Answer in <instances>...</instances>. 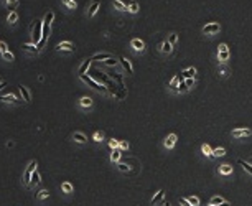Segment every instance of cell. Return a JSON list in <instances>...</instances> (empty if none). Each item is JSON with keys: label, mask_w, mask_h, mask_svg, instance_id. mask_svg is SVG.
Wrapping results in <instances>:
<instances>
[{"label": "cell", "mask_w": 252, "mask_h": 206, "mask_svg": "<svg viewBox=\"0 0 252 206\" xmlns=\"http://www.w3.org/2000/svg\"><path fill=\"white\" fill-rule=\"evenodd\" d=\"M41 33H43V22L41 20H35V23L31 25V41H33V45L40 43Z\"/></svg>", "instance_id": "obj_1"}, {"label": "cell", "mask_w": 252, "mask_h": 206, "mask_svg": "<svg viewBox=\"0 0 252 206\" xmlns=\"http://www.w3.org/2000/svg\"><path fill=\"white\" fill-rule=\"evenodd\" d=\"M36 170V160H31L30 163H28L25 173H23V183H25V186L28 188V185H30V178H31V173Z\"/></svg>", "instance_id": "obj_2"}, {"label": "cell", "mask_w": 252, "mask_h": 206, "mask_svg": "<svg viewBox=\"0 0 252 206\" xmlns=\"http://www.w3.org/2000/svg\"><path fill=\"white\" fill-rule=\"evenodd\" d=\"M79 78H81V81H84L87 86H91L92 89H96V91H104V92H106V88H104V86H101L99 83H96L92 78H89V76H86V74L79 76Z\"/></svg>", "instance_id": "obj_3"}, {"label": "cell", "mask_w": 252, "mask_h": 206, "mask_svg": "<svg viewBox=\"0 0 252 206\" xmlns=\"http://www.w3.org/2000/svg\"><path fill=\"white\" fill-rule=\"evenodd\" d=\"M218 58L221 63H226L227 59H229V48H227L226 43H221L218 46Z\"/></svg>", "instance_id": "obj_4"}, {"label": "cell", "mask_w": 252, "mask_h": 206, "mask_svg": "<svg viewBox=\"0 0 252 206\" xmlns=\"http://www.w3.org/2000/svg\"><path fill=\"white\" fill-rule=\"evenodd\" d=\"M219 30H221L219 23H208V25L203 28V33L204 35H214V33H218Z\"/></svg>", "instance_id": "obj_5"}, {"label": "cell", "mask_w": 252, "mask_h": 206, "mask_svg": "<svg viewBox=\"0 0 252 206\" xmlns=\"http://www.w3.org/2000/svg\"><path fill=\"white\" fill-rule=\"evenodd\" d=\"M99 5H101V0H92L89 10H87V18H92V17L96 15L97 10H99Z\"/></svg>", "instance_id": "obj_6"}, {"label": "cell", "mask_w": 252, "mask_h": 206, "mask_svg": "<svg viewBox=\"0 0 252 206\" xmlns=\"http://www.w3.org/2000/svg\"><path fill=\"white\" fill-rule=\"evenodd\" d=\"M56 50L58 51H74V45L69 43V41H61V43L56 45Z\"/></svg>", "instance_id": "obj_7"}, {"label": "cell", "mask_w": 252, "mask_h": 206, "mask_svg": "<svg viewBox=\"0 0 252 206\" xmlns=\"http://www.w3.org/2000/svg\"><path fill=\"white\" fill-rule=\"evenodd\" d=\"M40 181H41L40 172H38V170H35V172L31 173V178H30V185H28V188H33V186H36V185H40Z\"/></svg>", "instance_id": "obj_8"}, {"label": "cell", "mask_w": 252, "mask_h": 206, "mask_svg": "<svg viewBox=\"0 0 252 206\" xmlns=\"http://www.w3.org/2000/svg\"><path fill=\"white\" fill-rule=\"evenodd\" d=\"M250 135V129H234L232 137H247Z\"/></svg>", "instance_id": "obj_9"}, {"label": "cell", "mask_w": 252, "mask_h": 206, "mask_svg": "<svg viewBox=\"0 0 252 206\" xmlns=\"http://www.w3.org/2000/svg\"><path fill=\"white\" fill-rule=\"evenodd\" d=\"M119 61L122 63V66L125 68V71H127V74H134V68H132V64H130V61H129L127 58H119Z\"/></svg>", "instance_id": "obj_10"}, {"label": "cell", "mask_w": 252, "mask_h": 206, "mask_svg": "<svg viewBox=\"0 0 252 206\" xmlns=\"http://www.w3.org/2000/svg\"><path fill=\"white\" fill-rule=\"evenodd\" d=\"M132 48L135 51H143L145 50V43L142 40H138V38H135V40H132Z\"/></svg>", "instance_id": "obj_11"}, {"label": "cell", "mask_w": 252, "mask_h": 206, "mask_svg": "<svg viewBox=\"0 0 252 206\" xmlns=\"http://www.w3.org/2000/svg\"><path fill=\"white\" fill-rule=\"evenodd\" d=\"M7 22H8L10 25H15V23L18 22V13H17V10H12V12L8 13V17H7Z\"/></svg>", "instance_id": "obj_12"}, {"label": "cell", "mask_w": 252, "mask_h": 206, "mask_svg": "<svg viewBox=\"0 0 252 206\" xmlns=\"http://www.w3.org/2000/svg\"><path fill=\"white\" fill-rule=\"evenodd\" d=\"M176 144V135L175 134H170L166 137V140H165V147L166 148H173V145Z\"/></svg>", "instance_id": "obj_13"}, {"label": "cell", "mask_w": 252, "mask_h": 206, "mask_svg": "<svg viewBox=\"0 0 252 206\" xmlns=\"http://www.w3.org/2000/svg\"><path fill=\"white\" fill-rule=\"evenodd\" d=\"M53 20H54V13L53 12H48L46 15H45V18H43V27H51Z\"/></svg>", "instance_id": "obj_14"}, {"label": "cell", "mask_w": 252, "mask_h": 206, "mask_svg": "<svg viewBox=\"0 0 252 206\" xmlns=\"http://www.w3.org/2000/svg\"><path fill=\"white\" fill-rule=\"evenodd\" d=\"M89 66H91V59H86V61H84L82 64L79 66V69H78V74H79V76L86 74V71H87V69H89Z\"/></svg>", "instance_id": "obj_15"}, {"label": "cell", "mask_w": 252, "mask_h": 206, "mask_svg": "<svg viewBox=\"0 0 252 206\" xmlns=\"http://www.w3.org/2000/svg\"><path fill=\"white\" fill-rule=\"evenodd\" d=\"M109 58H112V56L107 55V53H97L91 58V61H106V59H109Z\"/></svg>", "instance_id": "obj_16"}, {"label": "cell", "mask_w": 252, "mask_h": 206, "mask_svg": "<svg viewBox=\"0 0 252 206\" xmlns=\"http://www.w3.org/2000/svg\"><path fill=\"white\" fill-rule=\"evenodd\" d=\"M22 48H23L25 51H28V53H35V55L40 51V50L36 48V45H33V43H31V45H30V43H25V45H22Z\"/></svg>", "instance_id": "obj_17"}, {"label": "cell", "mask_w": 252, "mask_h": 206, "mask_svg": "<svg viewBox=\"0 0 252 206\" xmlns=\"http://www.w3.org/2000/svg\"><path fill=\"white\" fill-rule=\"evenodd\" d=\"M18 88H20V92H22V96H23V101H25V102H30V99H31L30 91H28L25 86H18Z\"/></svg>", "instance_id": "obj_18"}, {"label": "cell", "mask_w": 252, "mask_h": 206, "mask_svg": "<svg viewBox=\"0 0 252 206\" xmlns=\"http://www.w3.org/2000/svg\"><path fill=\"white\" fill-rule=\"evenodd\" d=\"M79 104H81V107H86V109H89V107L92 106V99H91L89 96H84V97H81Z\"/></svg>", "instance_id": "obj_19"}, {"label": "cell", "mask_w": 252, "mask_h": 206, "mask_svg": "<svg viewBox=\"0 0 252 206\" xmlns=\"http://www.w3.org/2000/svg\"><path fill=\"white\" fill-rule=\"evenodd\" d=\"M0 101H3V102H20V99H17L13 94H5V96H0Z\"/></svg>", "instance_id": "obj_20"}, {"label": "cell", "mask_w": 252, "mask_h": 206, "mask_svg": "<svg viewBox=\"0 0 252 206\" xmlns=\"http://www.w3.org/2000/svg\"><path fill=\"white\" fill-rule=\"evenodd\" d=\"M163 196H165V190H158V191H157V195L152 198V203H153V204L160 203V201L163 200Z\"/></svg>", "instance_id": "obj_21"}, {"label": "cell", "mask_w": 252, "mask_h": 206, "mask_svg": "<svg viewBox=\"0 0 252 206\" xmlns=\"http://www.w3.org/2000/svg\"><path fill=\"white\" fill-rule=\"evenodd\" d=\"M73 139H74L76 142H79V144H86V142H87L86 135L81 134V132H74V134H73Z\"/></svg>", "instance_id": "obj_22"}, {"label": "cell", "mask_w": 252, "mask_h": 206, "mask_svg": "<svg viewBox=\"0 0 252 206\" xmlns=\"http://www.w3.org/2000/svg\"><path fill=\"white\" fill-rule=\"evenodd\" d=\"M194 74H196V69H194V68H188V69H185V71L181 73V76H183L185 79L194 78Z\"/></svg>", "instance_id": "obj_23"}, {"label": "cell", "mask_w": 252, "mask_h": 206, "mask_svg": "<svg viewBox=\"0 0 252 206\" xmlns=\"http://www.w3.org/2000/svg\"><path fill=\"white\" fill-rule=\"evenodd\" d=\"M112 5H114L117 10H120V12H125V10H129V7L125 5L124 2H120V0H114V2H112Z\"/></svg>", "instance_id": "obj_24"}, {"label": "cell", "mask_w": 252, "mask_h": 206, "mask_svg": "<svg viewBox=\"0 0 252 206\" xmlns=\"http://www.w3.org/2000/svg\"><path fill=\"white\" fill-rule=\"evenodd\" d=\"M219 173H222V175H229V173H232V167L231 165H221L219 167Z\"/></svg>", "instance_id": "obj_25"}, {"label": "cell", "mask_w": 252, "mask_h": 206, "mask_svg": "<svg viewBox=\"0 0 252 206\" xmlns=\"http://www.w3.org/2000/svg\"><path fill=\"white\" fill-rule=\"evenodd\" d=\"M110 160H112V162H119V160H120V150H119V148H114V150H112Z\"/></svg>", "instance_id": "obj_26"}, {"label": "cell", "mask_w": 252, "mask_h": 206, "mask_svg": "<svg viewBox=\"0 0 252 206\" xmlns=\"http://www.w3.org/2000/svg\"><path fill=\"white\" fill-rule=\"evenodd\" d=\"M171 50H173V45H170L168 41H163L162 43V51L163 53H171Z\"/></svg>", "instance_id": "obj_27"}, {"label": "cell", "mask_w": 252, "mask_h": 206, "mask_svg": "<svg viewBox=\"0 0 252 206\" xmlns=\"http://www.w3.org/2000/svg\"><path fill=\"white\" fill-rule=\"evenodd\" d=\"M61 2L64 3V5H66V8H69V10H74L76 7H78V5H76V2H74V0H61Z\"/></svg>", "instance_id": "obj_28"}, {"label": "cell", "mask_w": 252, "mask_h": 206, "mask_svg": "<svg viewBox=\"0 0 252 206\" xmlns=\"http://www.w3.org/2000/svg\"><path fill=\"white\" fill-rule=\"evenodd\" d=\"M201 152L204 153L206 157H211V153H213V150H211V147H209L208 144H203L201 145Z\"/></svg>", "instance_id": "obj_29"}, {"label": "cell", "mask_w": 252, "mask_h": 206, "mask_svg": "<svg viewBox=\"0 0 252 206\" xmlns=\"http://www.w3.org/2000/svg\"><path fill=\"white\" fill-rule=\"evenodd\" d=\"M61 190L64 191V193H73V185L66 181V183H63V185H61Z\"/></svg>", "instance_id": "obj_30"}, {"label": "cell", "mask_w": 252, "mask_h": 206, "mask_svg": "<svg viewBox=\"0 0 252 206\" xmlns=\"http://www.w3.org/2000/svg\"><path fill=\"white\" fill-rule=\"evenodd\" d=\"M226 155V150L224 148H216V150H213V153H211V157H224Z\"/></svg>", "instance_id": "obj_31"}, {"label": "cell", "mask_w": 252, "mask_h": 206, "mask_svg": "<svg viewBox=\"0 0 252 206\" xmlns=\"http://www.w3.org/2000/svg\"><path fill=\"white\" fill-rule=\"evenodd\" d=\"M239 165L242 167L244 170H247V172H249L250 175H252V165H249V163H247V162H244V160H239Z\"/></svg>", "instance_id": "obj_32"}, {"label": "cell", "mask_w": 252, "mask_h": 206, "mask_svg": "<svg viewBox=\"0 0 252 206\" xmlns=\"http://www.w3.org/2000/svg\"><path fill=\"white\" fill-rule=\"evenodd\" d=\"M186 200L191 206H199V198L198 196H190V198H186Z\"/></svg>", "instance_id": "obj_33"}, {"label": "cell", "mask_w": 252, "mask_h": 206, "mask_svg": "<svg viewBox=\"0 0 252 206\" xmlns=\"http://www.w3.org/2000/svg\"><path fill=\"white\" fill-rule=\"evenodd\" d=\"M2 56L5 61H15V56H13V53H10V51H5V53H2Z\"/></svg>", "instance_id": "obj_34"}, {"label": "cell", "mask_w": 252, "mask_h": 206, "mask_svg": "<svg viewBox=\"0 0 252 206\" xmlns=\"http://www.w3.org/2000/svg\"><path fill=\"white\" fill-rule=\"evenodd\" d=\"M221 203H224V200L221 196H214V198H211V203L209 204H214V206H219Z\"/></svg>", "instance_id": "obj_35"}, {"label": "cell", "mask_w": 252, "mask_h": 206, "mask_svg": "<svg viewBox=\"0 0 252 206\" xmlns=\"http://www.w3.org/2000/svg\"><path fill=\"white\" fill-rule=\"evenodd\" d=\"M129 12H130V13H137L138 12V3L137 2H132L130 5H129Z\"/></svg>", "instance_id": "obj_36"}, {"label": "cell", "mask_w": 252, "mask_h": 206, "mask_svg": "<svg viewBox=\"0 0 252 206\" xmlns=\"http://www.w3.org/2000/svg\"><path fill=\"white\" fill-rule=\"evenodd\" d=\"M176 40H178V35L176 33H171L170 36H168V43H170V45H175V43H176Z\"/></svg>", "instance_id": "obj_37"}, {"label": "cell", "mask_w": 252, "mask_h": 206, "mask_svg": "<svg viewBox=\"0 0 252 206\" xmlns=\"http://www.w3.org/2000/svg\"><path fill=\"white\" fill-rule=\"evenodd\" d=\"M50 196V193H48V190H41L40 193H38V200H45V198Z\"/></svg>", "instance_id": "obj_38"}, {"label": "cell", "mask_w": 252, "mask_h": 206, "mask_svg": "<svg viewBox=\"0 0 252 206\" xmlns=\"http://www.w3.org/2000/svg\"><path fill=\"white\" fill-rule=\"evenodd\" d=\"M104 63H106L107 66H115V64H117V59H115V58H109V59H106Z\"/></svg>", "instance_id": "obj_39"}, {"label": "cell", "mask_w": 252, "mask_h": 206, "mask_svg": "<svg viewBox=\"0 0 252 206\" xmlns=\"http://www.w3.org/2000/svg\"><path fill=\"white\" fill-rule=\"evenodd\" d=\"M178 91H180V92H185V91H188V86L185 84V81H181V83H180V86H178Z\"/></svg>", "instance_id": "obj_40"}, {"label": "cell", "mask_w": 252, "mask_h": 206, "mask_svg": "<svg viewBox=\"0 0 252 206\" xmlns=\"http://www.w3.org/2000/svg\"><path fill=\"white\" fill-rule=\"evenodd\" d=\"M109 147L114 150V148H119V140H114V139H112V140L109 142Z\"/></svg>", "instance_id": "obj_41"}, {"label": "cell", "mask_w": 252, "mask_h": 206, "mask_svg": "<svg viewBox=\"0 0 252 206\" xmlns=\"http://www.w3.org/2000/svg\"><path fill=\"white\" fill-rule=\"evenodd\" d=\"M102 139H104V135L101 134V132H96V134H94V140L96 142H102Z\"/></svg>", "instance_id": "obj_42"}, {"label": "cell", "mask_w": 252, "mask_h": 206, "mask_svg": "<svg viewBox=\"0 0 252 206\" xmlns=\"http://www.w3.org/2000/svg\"><path fill=\"white\" fill-rule=\"evenodd\" d=\"M7 3H8V7H12V8H15L17 5H18V0H5Z\"/></svg>", "instance_id": "obj_43"}, {"label": "cell", "mask_w": 252, "mask_h": 206, "mask_svg": "<svg viewBox=\"0 0 252 206\" xmlns=\"http://www.w3.org/2000/svg\"><path fill=\"white\" fill-rule=\"evenodd\" d=\"M185 84H186V86H188V89H190V88H191V86H193V84H194V78H190V79H185Z\"/></svg>", "instance_id": "obj_44"}, {"label": "cell", "mask_w": 252, "mask_h": 206, "mask_svg": "<svg viewBox=\"0 0 252 206\" xmlns=\"http://www.w3.org/2000/svg\"><path fill=\"white\" fill-rule=\"evenodd\" d=\"M5 51H8V48H7V45L3 41H0V53H5Z\"/></svg>", "instance_id": "obj_45"}, {"label": "cell", "mask_w": 252, "mask_h": 206, "mask_svg": "<svg viewBox=\"0 0 252 206\" xmlns=\"http://www.w3.org/2000/svg\"><path fill=\"white\" fill-rule=\"evenodd\" d=\"M119 170H120V172H129V167L125 165V163H119Z\"/></svg>", "instance_id": "obj_46"}, {"label": "cell", "mask_w": 252, "mask_h": 206, "mask_svg": "<svg viewBox=\"0 0 252 206\" xmlns=\"http://www.w3.org/2000/svg\"><path fill=\"white\" fill-rule=\"evenodd\" d=\"M180 204H181V206H191L190 203H188L186 198H180Z\"/></svg>", "instance_id": "obj_47"}, {"label": "cell", "mask_w": 252, "mask_h": 206, "mask_svg": "<svg viewBox=\"0 0 252 206\" xmlns=\"http://www.w3.org/2000/svg\"><path fill=\"white\" fill-rule=\"evenodd\" d=\"M119 148H129L127 142H119Z\"/></svg>", "instance_id": "obj_48"}, {"label": "cell", "mask_w": 252, "mask_h": 206, "mask_svg": "<svg viewBox=\"0 0 252 206\" xmlns=\"http://www.w3.org/2000/svg\"><path fill=\"white\" fill-rule=\"evenodd\" d=\"M5 86H7V83H5V81H2V83H0V91L5 88Z\"/></svg>", "instance_id": "obj_49"}, {"label": "cell", "mask_w": 252, "mask_h": 206, "mask_svg": "<svg viewBox=\"0 0 252 206\" xmlns=\"http://www.w3.org/2000/svg\"><path fill=\"white\" fill-rule=\"evenodd\" d=\"M219 206H231L229 203H227V201H224V203H221V204H219Z\"/></svg>", "instance_id": "obj_50"}, {"label": "cell", "mask_w": 252, "mask_h": 206, "mask_svg": "<svg viewBox=\"0 0 252 206\" xmlns=\"http://www.w3.org/2000/svg\"><path fill=\"white\" fill-rule=\"evenodd\" d=\"M163 206H171V204H170V203H168V201H166V203H165V204H163Z\"/></svg>", "instance_id": "obj_51"}, {"label": "cell", "mask_w": 252, "mask_h": 206, "mask_svg": "<svg viewBox=\"0 0 252 206\" xmlns=\"http://www.w3.org/2000/svg\"><path fill=\"white\" fill-rule=\"evenodd\" d=\"M209 206H214V204H209Z\"/></svg>", "instance_id": "obj_52"}, {"label": "cell", "mask_w": 252, "mask_h": 206, "mask_svg": "<svg viewBox=\"0 0 252 206\" xmlns=\"http://www.w3.org/2000/svg\"><path fill=\"white\" fill-rule=\"evenodd\" d=\"M0 83H2V81H0Z\"/></svg>", "instance_id": "obj_53"}]
</instances>
